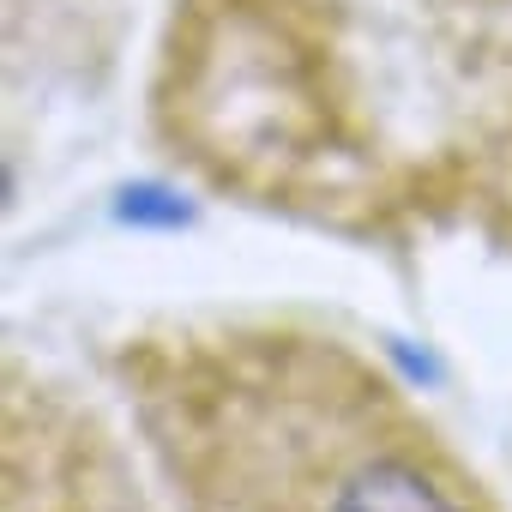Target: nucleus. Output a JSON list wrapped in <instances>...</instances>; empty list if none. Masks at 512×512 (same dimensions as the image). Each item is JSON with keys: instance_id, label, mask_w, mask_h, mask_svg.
<instances>
[{"instance_id": "obj_1", "label": "nucleus", "mask_w": 512, "mask_h": 512, "mask_svg": "<svg viewBox=\"0 0 512 512\" xmlns=\"http://www.w3.org/2000/svg\"><path fill=\"white\" fill-rule=\"evenodd\" d=\"M175 512H500L440 428L344 338L175 326L127 344Z\"/></svg>"}, {"instance_id": "obj_2", "label": "nucleus", "mask_w": 512, "mask_h": 512, "mask_svg": "<svg viewBox=\"0 0 512 512\" xmlns=\"http://www.w3.org/2000/svg\"><path fill=\"white\" fill-rule=\"evenodd\" d=\"M482 199H488V223L494 235L512 241V133L494 145V157L482 163Z\"/></svg>"}]
</instances>
